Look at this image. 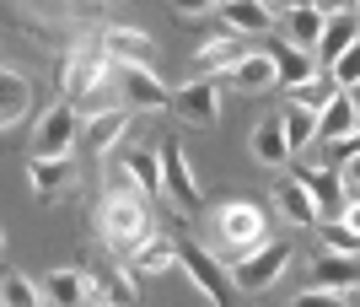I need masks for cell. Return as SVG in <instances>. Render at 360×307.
Listing matches in <instances>:
<instances>
[{
  "instance_id": "cell-1",
  "label": "cell",
  "mask_w": 360,
  "mask_h": 307,
  "mask_svg": "<svg viewBox=\"0 0 360 307\" xmlns=\"http://www.w3.org/2000/svg\"><path fill=\"white\" fill-rule=\"evenodd\" d=\"M215 232H221V243L231 248V253H253V248L269 243V211L253 200H226L221 211H215Z\"/></svg>"
},
{
  "instance_id": "cell-2",
  "label": "cell",
  "mask_w": 360,
  "mask_h": 307,
  "mask_svg": "<svg viewBox=\"0 0 360 307\" xmlns=\"http://www.w3.org/2000/svg\"><path fill=\"white\" fill-rule=\"evenodd\" d=\"M183 253V275L194 280L199 296H210L215 307H237V275H231V264L215 259L210 248H194V243H178Z\"/></svg>"
},
{
  "instance_id": "cell-3",
  "label": "cell",
  "mask_w": 360,
  "mask_h": 307,
  "mask_svg": "<svg viewBox=\"0 0 360 307\" xmlns=\"http://www.w3.org/2000/svg\"><path fill=\"white\" fill-rule=\"evenodd\" d=\"M81 135H86V113L60 97V103L38 119V130H32V156H70L75 146H81Z\"/></svg>"
},
{
  "instance_id": "cell-4",
  "label": "cell",
  "mask_w": 360,
  "mask_h": 307,
  "mask_svg": "<svg viewBox=\"0 0 360 307\" xmlns=\"http://www.w3.org/2000/svg\"><path fill=\"white\" fill-rule=\"evenodd\" d=\"M290 243L280 237V243H264L253 248V253H242L237 264H231V275H237V292L242 296H258V292H269V286H280V275L290 270Z\"/></svg>"
},
{
  "instance_id": "cell-5",
  "label": "cell",
  "mask_w": 360,
  "mask_h": 307,
  "mask_svg": "<svg viewBox=\"0 0 360 307\" xmlns=\"http://www.w3.org/2000/svg\"><path fill=\"white\" fill-rule=\"evenodd\" d=\"M97 221H103V237H108V243H113V248H129V253L146 243V227H150L140 194H108Z\"/></svg>"
},
{
  "instance_id": "cell-6",
  "label": "cell",
  "mask_w": 360,
  "mask_h": 307,
  "mask_svg": "<svg viewBox=\"0 0 360 307\" xmlns=\"http://www.w3.org/2000/svg\"><path fill=\"white\" fill-rule=\"evenodd\" d=\"M296 178L307 184V194H312L317 215H323V227H328V221H339V215L349 211V200H355V194H349V184H345V173H339V168H301Z\"/></svg>"
},
{
  "instance_id": "cell-7",
  "label": "cell",
  "mask_w": 360,
  "mask_h": 307,
  "mask_svg": "<svg viewBox=\"0 0 360 307\" xmlns=\"http://www.w3.org/2000/svg\"><path fill=\"white\" fill-rule=\"evenodd\" d=\"M108 70V54H103V44H81V49H70L65 54V65H60V92H65V103H81V97L91 92V81Z\"/></svg>"
},
{
  "instance_id": "cell-8",
  "label": "cell",
  "mask_w": 360,
  "mask_h": 307,
  "mask_svg": "<svg viewBox=\"0 0 360 307\" xmlns=\"http://www.w3.org/2000/svg\"><path fill=\"white\" fill-rule=\"evenodd\" d=\"M172 108H178L183 124H194V130H210L215 119H221V87L205 76H188V87H178L172 92Z\"/></svg>"
},
{
  "instance_id": "cell-9",
  "label": "cell",
  "mask_w": 360,
  "mask_h": 307,
  "mask_svg": "<svg viewBox=\"0 0 360 307\" xmlns=\"http://www.w3.org/2000/svg\"><path fill=\"white\" fill-rule=\"evenodd\" d=\"M248 60V49H242V38L237 32H210L205 44L194 49V76H205V81H215V76H231L237 65Z\"/></svg>"
},
{
  "instance_id": "cell-10",
  "label": "cell",
  "mask_w": 360,
  "mask_h": 307,
  "mask_svg": "<svg viewBox=\"0 0 360 307\" xmlns=\"http://www.w3.org/2000/svg\"><path fill=\"white\" fill-rule=\"evenodd\" d=\"M103 54L113 65H129V70H150V65H156V44H150V32H140V27H108Z\"/></svg>"
},
{
  "instance_id": "cell-11",
  "label": "cell",
  "mask_w": 360,
  "mask_h": 307,
  "mask_svg": "<svg viewBox=\"0 0 360 307\" xmlns=\"http://www.w3.org/2000/svg\"><path fill=\"white\" fill-rule=\"evenodd\" d=\"M269 200H274V211L285 215L290 227H323V215H317L312 194H307V184H301L296 173H285V178H274Z\"/></svg>"
},
{
  "instance_id": "cell-12",
  "label": "cell",
  "mask_w": 360,
  "mask_h": 307,
  "mask_svg": "<svg viewBox=\"0 0 360 307\" xmlns=\"http://www.w3.org/2000/svg\"><path fill=\"white\" fill-rule=\"evenodd\" d=\"M312 280L323 292H339V296L360 292V253H333V248H323L312 259Z\"/></svg>"
},
{
  "instance_id": "cell-13",
  "label": "cell",
  "mask_w": 360,
  "mask_h": 307,
  "mask_svg": "<svg viewBox=\"0 0 360 307\" xmlns=\"http://www.w3.org/2000/svg\"><path fill=\"white\" fill-rule=\"evenodd\" d=\"M162 173H167L172 205H178V211H194L199 205V184H194V173H188V156H183L178 140H162Z\"/></svg>"
},
{
  "instance_id": "cell-14",
  "label": "cell",
  "mask_w": 360,
  "mask_h": 307,
  "mask_svg": "<svg viewBox=\"0 0 360 307\" xmlns=\"http://www.w3.org/2000/svg\"><path fill=\"white\" fill-rule=\"evenodd\" d=\"M248 146H253V162H264V168H274V173L285 168V162H296V156H290V140H285V124H280V113L258 119Z\"/></svg>"
},
{
  "instance_id": "cell-15",
  "label": "cell",
  "mask_w": 360,
  "mask_h": 307,
  "mask_svg": "<svg viewBox=\"0 0 360 307\" xmlns=\"http://www.w3.org/2000/svg\"><path fill=\"white\" fill-rule=\"evenodd\" d=\"M221 32H237V38H248V32H269L274 27V11L264 6V0H221Z\"/></svg>"
},
{
  "instance_id": "cell-16",
  "label": "cell",
  "mask_w": 360,
  "mask_h": 307,
  "mask_svg": "<svg viewBox=\"0 0 360 307\" xmlns=\"http://www.w3.org/2000/svg\"><path fill=\"white\" fill-rule=\"evenodd\" d=\"M124 178L135 194H167V173H162V151L150 156V146H135L124 151Z\"/></svg>"
},
{
  "instance_id": "cell-17",
  "label": "cell",
  "mask_w": 360,
  "mask_h": 307,
  "mask_svg": "<svg viewBox=\"0 0 360 307\" xmlns=\"http://www.w3.org/2000/svg\"><path fill=\"white\" fill-rule=\"evenodd\" d=\"M119 70H124V108H150V113L172 108V92L156 81V70H129V65H119Z\"/></svg>"
},
{
  "instance_id": "cell-18",
  "label": "cell",
  "mask_w": 360,
  "mask_h": 307,
  "mask_svg": "<svg viewBox=\"0 0 360 307\" xmlns=\"http://www.w3.org/2000/svg\"><path fill=\"white\" fill-rule=\"evenodd\" d=\"M75 168H70V156H27V184L38 200H54L60 189H70Z\"/></svg>"
},
{
  "instance_id": "cell-19",
  "label": "cell",
  "mask_w": 360,
  "mask_h": 307,
  "mask_svg": "<svg viewBox=\"0 0 360 307\" xmlns=\"http://www.w3.org/2000/svg\"><path fill=\"white\" fill-rule=\"evenodd\" d=\"M129 119H135V108H113V113H97V119H86V135H81V146H86V151H97V156H108L124 135H129Z\"/></svg>"
},
{
  "instance_id": "cell-20",
  "label": "cell",
  "mask_w": 360,
  "mask_h": 307,
  "mask_svg": "<svg viewBox=\"0 0 360 307\" xmlns=\"http://www.w3.org/2000/svg\"><path fill=\"white\" fill-rule=\"evenodd\" d=\"M22 113H32V81L22 76L16 65H6V70H0V124L16 130Z\"/></svg>"
},
{
  "instance_id": "cell-21",
  "label": "cell",
  "mask_w": 360,
  "mask_h": 307,
  "mask_svg": "<svg viewBox=\"0 0 360 307\" xmlns=\"http://www.w3.org/2000/svg\"><path fill=\"white\" fill-rule=\"evenodd\" d=\"M91 296H97V302H108V307H140L135 270H113V264L91 270Z\"/></svg>"
},
{
  "instance_id": "cell-22",
  "label": "cell",
  "mask_w": 360,
  "mask_h": 307,
  "mask_svg": "<svg viewBox=\"0 0 360 307\" xmlns=\"http://www.w3.org/2000/svg\"><path fill=\"white\" fill-rule=\"evenodd\" d=\"M360 130V113H355V97L339 92L328 108H323V119H317V146H339Z\"/></svg>"
},
{
  "instance_id": "cell-23",
  "label": "cell",
  "mask_w": 360,
  "mask_h": 307,
  "mask_svg": "<svg viewBox=\"0 0 360 307\" xmlns=\"http://www.w3.org/2000/svg\"><path fill=\"white\" fill-rule=\"evenodd\" d=\"M38 286H44L49 307H81L91 296V275H81V270H49Z\"/></svg>"
},
{
  "instance_id": "cell-24",
  "label": "cell",
  "mask_w": 360,
  "mask_h": 307,
  "mask_svg": "<svg viewBox=\"0 0 360 307\" xmlns=\"http://www.w3.org/2000/svg\"><path fill=\"white\" fill-rule=\"evenodd\" d=\"M183 264V253H178V243L172 237H162V232H150V243H140L135 248V275H167V270H178Z\"/></svg>"
},
{
  "instance_id": "cell-25",
  "label": "cell",
  "mask_w": 360,
  "mask_h": 307,
  "mask_svg": "<svg viewBox=\"0 0 360 307\" xmlns=\"http://www.w3.org/2000/svg\"><path fill=\"white\" fill-rule=\"evenodd\" d=\"M349 44H360V11H345V16H328V27H323V49H317V65H328L345 54Z\"/></svg>"
},
{
  "instance_id": "cell-26",
  "label": "cell",
  "mask_w": 360,
  "mask_h": 307,
  "mask_svg": "<svg viewBox=\"0 0 360 307\" xmlns=\"http://www.w3.org/2000/svg\"><path fill=\"white\" fill-rule=\"evenodd\" d=\"M269 54H274V70H280V87H285V92H290V87H301V81H312V76H317V54L296 49L290 38H285L280 49H269Z\"/></svg>"
},
{
  "instance_id": "cell-27",
  "label": "cell",
  "mask_w": 360,
  "mask_h": 307,
  "mask_svg": "<svg viewBox=\"0 0 360 307\" xmlns=\"http://www.w3.org/2000/svg\"><path fill=\"white\" fill-rule=\"evenodd\" d=\"M317 119H323V113H312V108H301V103H285V108H280V124H285L290 156H301V151H312V146H317Z\"/></svg>"
},
{
  "instance_id": "cell-28",
  "label": "cell",
  "mask_w": 360,
  "mask_h": 307,
  "mask_svg": "<svg viewBox=\"0 0 360 307\" xmlns=\"http://www.w3.org/2000/svg\"><path fill=\"white\" fill-rule=\"evenodd\" d=\"M280 22H285V38H290L296 49H307V54H317V49H323V27H328V16H323V11L301 6V11L280 16Z\"/></svg>"
},
{
  "instance_id": "cell-29",
  "label": "cell",
  "mask_w": 360,
  "mask_h": 307,
  "mask_svg": "<svg viewBox=\"0 0 360 307\" xmlns=\"http://www.w3.org/2000/svg\"><path fill=\"white\" fill-rule=\"evenodd\" d=\"M231 81H237V92H269V87H280L274 54H248V60L231 70Z\"/></svg>"
},
{
  "instance_id": "cell-30",
  "label": "cell",
  "mask_w": 360,
  "mask_h": 307,
  "mask_svg": "<svg viewBox=\"0 0 360 307\" xmlns=\"http://www.w3.org/2000/svg\"><path fill=\"white\" fill-rule=\"evenodd\" d=\"M345 92L339 81H333V70H317L312 81H301V87H290L285 92V103H301V108H312V113H323V108L333 103V97Z\"/></svg>"
},
{
  "instance_id": "cell-31",
  "label": "cell",
  "mask_w": 360,
  "mask_h": 307,
  "mask_svg": "<svg viewBox=\"0 0 360 307\" xmlns=\"http://www.w3.org/2000/svg\"><path fill=\"white\" fill-rule=\"evenodd\" d=\"M44 302V286H38V280H27V275H6L0 280V307H38Z\"/></svg>"
},
{
  "instance_id": "cell-32",
  "label": "cell",
  "mask_w": 360,
  "mask_h": 307,
  "mask_svg": "<svg viewBox=\"0 0 360 307\" xmlns=\"http://www.w3.org/2000/svg\"><path fill=\"white\" fill-rule=\"evenodd\" d=\"M333 81H339L345 92H355V87H360V44H349L345 54L333 60Z\"/></svg>"
},
{
  "instance_id": "cell-33",
  "label": "cell",
  "mask_w": 360,
  "mask_h": 307,
  "mask_svg": "<svg viewBox=\"0 0 360 307\" xmlns=\"http://www.w3.org/2000/svg\"><path fill=\"white\" fill-rule=\"evenodd\" d=\"M323 243H328L333 253H360V237L345 227V221H328V227H323Z\"/></svg>"
},
{
  "instance_id": "cell-34",
  "label": "cell",
  "mask_w": 360,
  "mask_h": 307,
  "mask_svg": "<svg viewBox=\"0 0 360 307\" xmlns=\"http://www.w3.org/2000/svg\"><path fill=\"white\" fill-rule=\"evenodd\" d=\"M290 307H349V296H339V292H323V286H312V292H301Z\"/></svg>"
},
{
  "instance_id": "cell-35",
  "label": "cell",
  "mask_w": 360,
  "mask_h": 307,
  "mask_svg": "<svg viewBox=\"0 0 360 307\" xmlns=\"http://www.w3.org/2000/svg\"><path fill=\"white\" fill-rule=\"evenodd\" d=\"M172 11H183V16H205V11H221V0H172Z\"/></svg>"
},
{
  "instance_id": "cell-36",
  "label": "cell",
  "mask_w": 360,
  "mask_h": 307,
  "mask_svg": "<svg viewBox=\"0 0 360 307\" xmlns=\"http://www.w3.org/2000/svg\"><path fill=\"white\" fill-rule=\"evenodd\" d=\"M312 11H323V16H345V11H360V0H312Z\"/></svg>"
},
{
  "instance_id": "cell-37",
  "label": "cell",
  "mask_w": 360,
  "mask_h": 307,
  "mask_svg": "<svg viewBox=\"0 0 360 307\" xmlns=\"http://www.w3.org/2000/svg\"><path fill=\"white\" fill-rule=\"evenodd\" d=\"M339 173H345V184H349V194H360V151L349 156V162H345V168H339Z\"/></svg>"
},
{
  "instance_id": "cell-38",
  "label": "cell",
  "mask_w": 360,
  "mask_h": 307,
  "mask_svg": "<svg viewBox=\"0 0 360 307\" xmlns=\"http://www.w3.org/2000/svg\"><path fill=\"white\" fill-rule=\"evenodd\" d=\"M274 16H290V11H301V6H312V0H264Z\"/></svg>"
},
{
  "instance_id": "cell-39",
  "label": "cell",
  "mask_w": 360,
  "mask_h": 307,
  "mask_svg": "<svg viewBox=\"0 0 360 307\" xmlns=\"http://www.w3.org/2000/svg\"><path fill=\"white\" fill-rule=\"evenodd\" d=\"M339 221H345V227H349V232H355V237H360V194H355V200H349V211L339 215Z\"/></svg>"
},
{
  "instance_id": "cell-40",
  "label": "cell",
  "mask_w": 360,
  "mask_h": 307,
  "mask_svg": "<svg viewBox=\"0 0 360 307\" xmlns=\"http://www.w3.org/2000/svg\"><path fill=\"white\" fill-rule=\"evenodd\" d=\"M349 307H360V292H349Z\"/></svg>"
},
{
  "instance_id": "cell-41",
  "label": "cell",
  "mask_w": 360,
  "mask_h": 307,
  "mask_svg": "<svg viewBox=\"0 0 360 307\" xmlns=\"http://www.w3.org/2000/svg\"><path fill=\"white\" fill-rule=\"evenodd\" d=\"M349 97H355V113H360V87H355V92H349Z\"/></svg>"
},
{
  "instance_id": "cell-42",
  "label": "cell",
  "mask_w": 360,
  "mask_h": 307,
  "mask_svg": "<svg viewBox=\"0 0 360 307\" xmlns=\"http://www.w3.org/2000/svg\"><path fill=\"white\" fill-rule=\"evenodd\" d=\"M103 307H108V302H103Z\"/></svg>"
}]
</instances>
